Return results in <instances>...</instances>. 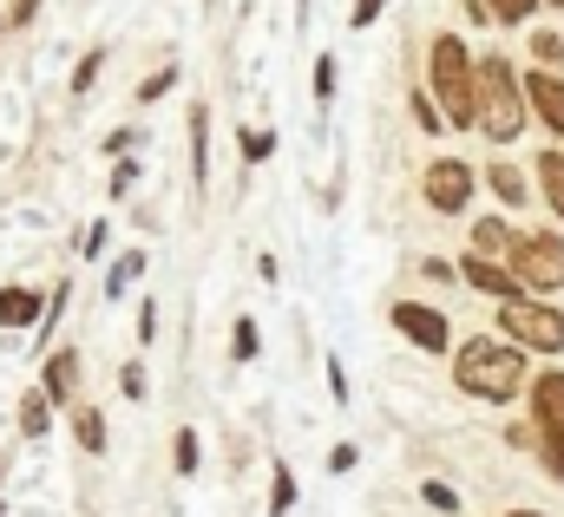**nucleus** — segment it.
Listing matches in <instances>:
<instances>
[{"label": "nucleus", "instance_id": "obj_8", "mask_svg": "<svg viewBox=\"0 0 564 517\" xmlns=\"http://www.w3.org/2000/svg\"><path fill=\"white\" fill-rule=\"evenodd\" d=\"M388 321H394V334H401V341H414L421 354H446V348H453L446 315H440V308H426V301H394V308H388Z\"/></svg>", "mask_w": 564, "mask_h": 517}, {"label": "nucleus", "instance_id": "obj_23", "mask_svg": "<svg viewBox=\"0 0 564 517\" xmlns=\"http://www.w3.org/2000/svg\"><path fill=\"white\" fill-rule=\"evenodd\" d=\"M237 144H243V164H270V157H276V131L243 125V138H237Z\"/></svg>", "mask_w": 564, "mask_h": 517}, {"label": "nucleus", "instance_id": "obj_19", "mask_svg": "<svg viewBox=\"0 0 564 517\" xmlns=\"http://www.w3.org/2000/svg\"><path fill=\"white\" fill-rule=\"evenodd\" d=\"M295 512V472L289 465H270V517Z\"/></svg>", "mask_w": 564, "mask_h": 517}, {"label": "nucleus", "instance_id": "obj_27", "mask_svg": "<svg viewBox=\"0 0 564 517\" xmlns=\"http://www.w3.org/2000/svg\"><path fill=\"white\" fill-rule=\"evenodd\" d=\"M171 459H177V479H197V432H191V426L177 432V446H171Z\"/></svg>", "mask_w": 564, "mask_h": 517}, {"label": "nucleus", "instance_id": "obj_46", "mask_svg": "<svg viewBox=\"0 0 564 517\" xmlns=\"http://www.w3.org/2000/svg\"><path fill=\"white\" fill-rule=\"evenodd\" d=\"M204 7H210V0H204Z\"/></svg>", "mask_w": 564, "mask_h": 517}, {"label": "nucleus", "instance_id": "obj_2", "mask_svg": "<svg viewBox=\"0 0 564 517\" xmlns=\"http://www.w3.org/2000/svg\"><path fill=\"white\" fill-rule=\"evenodd\" d=\"M426 79H433V106H440L446 125L479 131V59L466 53L459 33H440L426 46Z\"/></svg>", "mask_w": 564, "mask_h": 517}, {"label": "nucleus", "instance_id": "obj_26", "mask_svg": "<svg viewBox=\"0 0 564 517\" xmlns=\"http://www.w3.org/2000/svg\"><path fill=\"white\" fill-rule=\"evenodd\" d=\"M532 59H539L545 73H558V66H564V40H558V33H532Z\"/></svg>", "mask_w": 564, "mask_h": 517}, {"label": "nucleus", "instance_id": "obj_33", "mask_svg": "<svg viewBox=\"0 0 564 517\" xmlns=\"http://www.w3.org/2000/svg\"><path fill=\"white\" fill-rule=\"evenodd\" d=\"M132 144H139V125H119V131H112V138H106V151H112V157H126Z\"/></svg>", "mask_w": 564, "mask_h": 517}, {"label": "nucleus", "instance_id": "obj_22", "mask_svg": "<svg viewBox=\"0 0 564 517\" xmlns=\"http://www.w3.org/2000/svg\"><path fill=\"white\" fill-rule=\"evenodd\" d=\"M139 268H144V250H126V256L112 262V275H106V295H126L139 282Z\"/></svg>", "mask_w": 564, "mask_h": 517}, {"label": "nucleus", "instance_id": "obj_7", "mask_svg": "<svg viewBox=\"0 0 564 517\" xmlns=\"http://www.w3.org/2000/svg\"><path fill=\"white\" fill-rule=\"evenodd\" d=\"M421 197L440 210V217H459L473 204V164L466 157H433L421 177Z\"/></svg>", "mask_w": 564, "mask_h": 517}, {"label": "nucleus", "instance_id": "obj_9", "mask_svg": "<svg viewBox=\"0 0 564 517\" xmlns=\"http://www.w3.org/2000/svg\"><path fill=\"white\" fill-rule=\"evenodd\" d=\"M459 275H466V288H479V295H492V301H519V295H525V282L512 275V262L479 256V250L459 262Z\"/></svg>", "mask_w": 564, "mask_h": 517}, {"label": "nucleus", "instance_id": "obj_44", "mask_svg": "<svg viewBox=\"0 0 564 517\" xmlns=\"http://www.w3.org/2000/svg\"><path fill=\"white\" fill-rule=\"evenodd\" d=\"M0 40H7V20H0Z\"/></svg>", "mask_w": 564, "mask_h": 517}, {"label": "nucleus", "instance_id": "obj_28", "mask_svg": "<svg viewBox=\"0 0 564 517\" xmlns=\"http://www.w3.org/2000/svg\"><path fill=\"white\" fill-rule=\"evenodd\" d=\"M414 125H421V131L446 125V119H440V106H433V92H414Z\"/></svg>", "mask_w": 564, "mask_h": 517}, {"label": "nucleus", "instance_id": "obj_42", "mask_svg": "<svg viewBox=\"0 0 564 517\" xmlns=\"http://www.w3.org/2000/svg\"><path fill=\"white\" fill-rule=\"evenodd\" d=\"M506 517H545V512H506Z\"/></svg>", "mask_w": 564, "mask_h": 517}, {"label": "nucleus", "instance_id": "obj_13", "mask_svg": "<svg viewBox=\"0 0 564 517\" xmlns=\"http://www.w3.org/2000/svg\"><path fill=\"white\" fill-rule=\"evenodd\" d=\"M53 432V399L46 387H26L20 393V439H46Z\"/></svg>", "mask_w": 564, "mask_h": 517}, {"label": "nucleus", "instance_id": "obj_38", "mask_svg": "<svg viewBox=\"0 0 564 517\" xmlns=\"http://www.w3.org/2000/svg\"><path fill=\"white\" fill-rule=\"evenodd\" d=\"M328 472H355V446H335L328 452Z\"/></svg>", "mask_w": 564, "mask_h": 517}, {"label": "nucleus", "instance_id": "obj_1", "mask_svg": "<svg viewBox=\"0 0 564 517\" xmlns=\"http://www.w3.org/2000/svg\"><path fill=\"white\" fill-rule=\"evenodd\" d=\"M453 381H459V393H473V399L506 406V399H519V393L532 387V367H525V348L519 341L473 334L466 348H453Z\"/></svg>", "mask_w": 564, "mask_h": 517}, {"label": "nucleus", "instance_id": "obj_45", "mask_svg": "<svg viewBox=\"0 0 564 517\" xmlns=\"http://www.w3.org/2000/svg\"><path fill=\"white\" fill-rule=\"evenodd\" d=\"M0 512H7V505H0Z\"/></svg>", "mask_w": 564, "mask_h": 517}, {"label": "nucleus", "instance_id": "obj_17", "mask_svg": "<svg viewBox=\"0 0 564 517\" xmlns=\"http://www.w3.org/2000/svg\"><path fill=\"white\" fill-rule=\"evenodd\" d=\"M539 184H545L552 217H564V151H545V157H539Z\"/></svg>", "mask_w": 564, "mask_h": 517}, {"label": "nucleus", "instance_id": "obj_20", "mask_svg": "<svg viewBox=\"0 0 564 517\" xmlns=\"http://www.w3.org/2000/svg\"><path fill=\"white\" fill-rule=\"evenodd\" d=\"M99 73H106V46H93V53H79V66H73V99H86V92L99 86Z\"/></svg>", "mask_w": 564, "mask_h": 517}, {"label": "nucleus", "instance_id": "obj_25", "mask_svg": "<svg viewBox=\"0 0 564 517\" xmlns=\"http://www.w3.org/2000/svg\"><path fill=\"white\" fill-rule=\"evenodd\" d=\"M171 86H177V66H158L151 79H139V106H158V99H164Z\"/></svg>", "mask_w": 564, "mask_h": 517}, {"label": "nucleus", "instance_id": "obj_31", "mask_svg": "<svg viewBox=\"0 0 564 517\" xmlns=\"http://www.w3.org/2000/svg\"><path fill=\"white\" fill-rule=\"evenodd\" d=\"M132 184H139V164H132V151H126V157H119V170H112V197H126Z\"/></svg>", "mask_w": 564, "mask_h": 517}, {"label": "nucleus", "instance_id": "obj_10", "mask_svg": "<svg viewBox=\"0 0 564 517\" xmlns=\"http://www.w3.org/2000/svg\"><path fill=\"white\" fill-rule=\"evenodd\" d=\"M525 106H532V119H539L545 131H558L564 138V79L558 73H545V66L525 73Z\"/></svg>", "mask_w": 564, "mask_h": 517}, {"label": "nucleus", "instance_id": "obj_11", "mask_svg": "<svg viewBox=\"0 0 564 517\" xmlns=\"http://www.w3.org/2000/svg\"><path fill=\"white\" fill-rule=\"evenodd\" d=\"M40 387L53 406H73V393H79V354L73 348H59V354H46V367H40Z\"/></svg>", "mask_w": 564, "mask_h": 517}, {"label": "nucleus", "instance_id": "obj_30", "mask_svg": "<svg viewBox=\"0 0 564 517\" xmlns=\"http://www.w3.org/2000/svg\"><path fill=\"white\" fill-rule=\"evenodd\" d=\"M315 99H322V106L335 99V59H315Z\"/></svg>", "mask_w": 564, "mask_h": 517}, {"label": "nucleus", "instance_id": "obj_37", "mask_svg": "<svg viewBox=\"0 0 564 517\" xmlns=\"http://www.w3.org/2000/svg\"><path fill=\"white\" fill-rule=\"evenodd\" d=\"M66 295H73V288H66V282H59V288H53V301H46V328H53V321H59V315H66Z\"/></svg>", "mask_w": 564, "mask_h": 517}, {"label": "nucleus", "instance_id": "obj_29", "mask_svg": "<svg viewBox=\"0 0 564 517\" xmlns=\"http://www.w3.org/2000/svg\"><path fill=\"white\" fill-rule=\"evenodd\" d=\"M381 7H388V0H355V7H348V26H355V33H361V26H375V20H381Z\"/></svg>", "mask_w": 564, "mask_h": 517}, {"label": "nucleus", "instance_id": "obj_39", "mask_svg": "<svg viewBox=\"0 0 564 517\" xmlns=\"http://www.w3.org/2000/svg\"><path fill=\"white\" fill-rule=\"evenodd\" d=\"M119 387H126V399H144V367H126V381H119Z\"/></svg>", "mask_w": 564, "mask_h": 517}, {"label": "nucleus", "instance_id": "obj_36", "mask_svg": "<svg viewBox=\"0 0 564 517\" xmlns=\"http://www.w3.org/2000/svg\"><path fill=\"white\" fill-rule=\"evenodd\" d=\"M106 237H112V223H106V217H99V223H93V230H86V256H99V250H106Z\"/></svg>", "mask_w": 564, "mask_h": 517}, {"label": "nucleus", "instance_id": "obj_14", "mask_svg": "<svg viewBox=\"0 0 564 517\" xmlns=\"http://www.w3.org/2000/svg\"><path fill=\"white\" fill-rule=\"evenodd\" d=\"M191 184H197V190L210 184V112H204V106L191 112Z\"/></svg>", "mask_w": 564, "mask_h": 517}, {"label": "nucleus", "instance_id": "obj_18", "mask_svg": "<svg viewBox=\"0 0 564 517\" xmlns=\"http://www.w3.org/2000/svg\"><path fill=\"white\" fill-rule=\"evenodd\" d=\"M473 250H479V256H506V250H512V230H506L499 217H479V223H473Z\"/></svg>", "mask_w": 564, "mask_h": 517}, {"label": "nucleus", "instance_id": "obj_21", "mask_svg": "<svg viewBox=\"0 0 564 517\" xmlns=\"http://www.w3.org/2000/svg\"><path fill=\"white\" fill-rule=\"evenodd\" d=\"M257 354H263V334H257V321H250V315H243V321H237V328H230V361H237V367H243V361H257Z\"/></svg>", "mask_w": 564, "mask_h": 517}, {"label": "nucleus", "instance_id": "obj_15", "mask_svg": "<svg viewBox=\"0 0 564 517\" xmlns=\"http://www.w3.org/2000/svg\"><path fill=\"white\" fill-rule=\"evenodd\" d=\"M486 184H492V197H499L506 210L525 204V177H519V164H486Z\"/></svg>", "mask_w": 564, "mask_h": 517}, {"label": "nucleus", "instance_id": "obj_24", "mask_svg": "<svg viewBox=\"0 0 564 517\" xmlns=\"http://www.w3.org/2000/svg\"><path fill=\"white\" fill-rule=\"evenodd\" d=\"M486 7H492V20H499V26H525L545 0H486Z\"/></svg>", "mask_w": 564, "mask_h": 517}, {"label": "nucleus", "instance_id": "obj_12", "mask_svg": "<svg viewBox=\"0 0 564 517\" xmlns=\"http://www.w3.org/2000/svg\"><path fill=\"white\" fill-rule=\"evenodd\" d=\"M40 315H46V301H40L33 288H20V282L0 288V328H33Z\"/></svg>", "mask_w": 564, "mask_h": 517}, {"label": "nucleus", "instance_id": "obj_3", "mask_svg": "<svg viewBox=\"0 0 564 517\" xmlns=\"http://www.w3.org/2000/svg\"><path fill=\"white\" fill-rule=\"evenodd\" d=\"M525 119H532V106H525V79L512 73V59L479 53V131L492 144H512L525 131Z\"/></svg>", "mask_w": 564, "mask_h": 517}, {"label": "nucleus", "instance_id": "obj_6", "mask_svg": "<svg viewBox=\"0 0 564 517\" xmlns=\"http://www.w3.org/2000/svg\"><path fill=\"white\" fill-rule=\"evenodd\" d=\"M532 426H539V459H545V472L564 479V374H532Z\"/></svg>", "mask_w": 564, "mask_h": 517}, {"label": "nucleus", "instance_id": "obj_16", "mask_svg": "<svg viewBox=\"0 0 564 517\" xmlns=\"http://www.w3.org/2000/svg\"><path fill=\"white\" fill-rule=\"evenodd\" d=\"M73 439L86 452H106V413L99 406H73Z\"/></svg>", "mask_w": 564, "mask_h": 517}, {"label": "nucleus", "instance_id": "obj_4", "mask_svg": "<svg viewBox=\"0 0 564 517\" xmlns=\"http://www.w3.org/2000/svg\"><path fill=\"white\" fill-rule=\"evenodd\" d=\"M499 328H506V341H519L525 354H564V308L539 301V295L499 301Z\"/></svg>", "mask_w": 564, "mask_h": 517}, {"label": "nucleus", "instance_id": "obj_34", "mask_svg": "<svg viewBox=\"0 0 564 517\" xmlns=\"http://www.w3.org/2000/svg\"><path fill=\"white\" fill-rule=\"evenodd\" d=\"M421 498H426V505H433V512H453V505H459V498H453L446 485H421Z\"/></svg>", "mask_w": 564, "mask_h": 517}, {"label": "nucleus", "instance_id": "obj_43", "mask_svg": "<svg viewBox=\"0 0 564 517\" xmlns=\"http://www.w3.org/2000/svg\"><path fill=\"white\" fill-rule=\"evenodd\" d=\"M545 7H558V13H564V0H545Z\"/></svg>", "mask_w": 564, "mask_h": 517}, {"label": "nucleus", "instance_id": "obj_35", "mask_svg": "<svg viewBox=\"0 0 564 517\" xmlns=\"http://www.w3.org/2000/svg\"><path fill=\"white\" fill-rule=\"evenodd\" d=\"M151 334H158V301H144L139 308V341L151 348Z\"/></svg>", "mask_w": 564, "mask_h": 517}, {"label": "nucleus", "instance_id": "obj_40", "mask_svg": "<svg viewBox=\"0 0 564 517\" xmlns=\"http://www.w3.org/2000/svg\"><path fill=\"white\" fill-rule=\"evenodd\" d=\"M328 393H335V399H348V374H341V361H328Z\"/></svg>", "mask_w": 564, "mask_h": 517}, {"label": "nucleus", "instance_id": "obj_5", "mask_svg": "<svg viewBox=\"0 0 564 517\" xmlns=\"http://www.w3.org/2000/svg\"><path fill=\"white\" fill-rule=\"evenodd\" d=\"M506 262H512V275L525 282V295L564 288V237L558 230H525V237H512Z\"/></svg>", "mask_w": 564, "mask_h": 517}, {"label": "nucleus", "instance_id": "obj_41", "mask_svg": "<svg viewBox=\"0 0 564 517\" xmlns=\"http://www.w3.org/2000/svg\"><path fill=\"white\" fill-rule=\"evenodd\" d=\"M421 275H426V282H446V275H453V262H440V256H426V262H421Z\"/></svg>", "mask_w": 564, "mask_h": 517}, {"label": "nucleus", "instance_id": "obj_32", "mask_svg": "<svg viewBox=\"0 0 564 517\" xmlns=\"http://www.w3.org/2000/svg\"><path fill=\"white\" fill-rule=\"evenodd\" d=\"M33 20H40V0H13L7 7V26H33Z\"/></svg>", "mask_w": 564, "mask_h": 517}]
</instances>
